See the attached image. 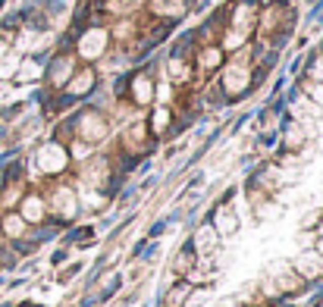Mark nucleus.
<instances>
[{
  "label": "nucleus",
  "mask_w": 323,
  "mask_h": 307,
  "mask_svg": "<svg viewBox=\"0 0 323 307\" xmlns=\"http://www.w3.org/2000/svg\"><path fill=\"white\" fill-rule=\"evenodd\" d=\"M295 266L301 269L304 276H317V273H323V257L320 254H301Z\"/></svg>",
  "instance_id": "nucleus-1"
},
{
  "label": "nucleus",
  "mask_w": 323,
  "mask_h": 307,
  "mask_svg": "<svg viewBox=\"0 0 323 307\" xmlns=\"http://www.w3.org/2000/svg\"><path fill=\"white\" fill-rule=\"evenodd\" d=\"M69 69H73V63H69V60H57V63H53V85H63V79H69Z\"/></svg>",
  "instance_id": "nucleus-2"
},
{
  "label": "nucleus",
  "mask_w": 323,
  "mask_h": 307,
  "mask_svg": "<svg viewBox=\"0 0 323 307\" xmlns=\"http://www.w3.org/2000/svg\"><path fill=\"white\" fill-rule=\"evenodd\" d=\"M41 157L47 160V169H60V160H63V151L60 148H44Z\"/></svg>",
  "instance_id": "nucleus-3"
},
{
  "label": "nucleus",
  "mask_w": 323,
  "mask_h": 307,
  "mask_svg": "<svg viewBox=\"0 0 323 307\" xmlns=\"http://www.w3.org/2000/svg\"><path fill=\"white\" fill-rule=\"evenodd\" d=\"M98 50H101V31H94V38L88 35V38L82 41V53H85V57H94Z\"/></svg>",
  "instance_id": "nucleus-4"
},
{
  "label": "nucleus",
  "mask_w": 323,
  "mask_h": 307,
  "mask_svg": "<svg viewBox=\"0 0 323 307\" xmlns=\"http://www.w3.org/2000/svg\"><path fill=\"white\" fill-rule=\"evenodd\" d=\"M188 292H191V285H179V288H173L170 298H167V304H170V307H179V304L185 301V295H188Z\"/></svg>",
  "instance_id": "nucleus-5"
},
{
  "label": "nucleus",
  "mask_w": 323,
  "mask_h": 307,
  "mask_svg": "<svg viewBox=\"0 0 323 307\" xmlns=\"http://www.w3.org/2000/svg\"><path fill=\"white\" fill-rule=\"evenodd\" d=\"M38 216H41V201L31 197V201H25V220H38Z\"/></svg>",
  "instance_id": "nucleus-6"
},
{
  "label": "nucleus",
  "mask_w": 323,
  "mask_h": 307,
  "mask_svg": "<svg viewBox=\"0 0 323 307\" xmlns=\"http://www.w3.org/2000/svg\"><path fill=\"white\" fill-rule=\"evenodd\" d=\"M135 97H138V100H151V85H148L145 79L135 82Z\"/></svg>",
  "instance_id": "nucleus-7"
},
{
  "label": "nucleus",
  "mask_w": 323,
  "mask_h": 307,
  "mask_svg": "<svg viewBox=\"0 0 323 307\" xmlns=\"http://www.w3.org/2000/svg\"><path fill=\"white\" fill-rule=\"evenodd\" d=\"M285 141H289L292 148H298V144L304 141V132H301V125H292V129H289V135H285Z\"/></svg>",
  "instance_id": "nucleus-8"
},
{
  "label": "nucleus",
  "mask_w": 323,
  "mask_h": 307,
  "mask_svg": "<svg viewBox=\"0 0 323 307\" xmlns=\"http://www.w3.org/2000/svg\"><path fill=\"white\" fill-rule=\"evenodd\" d=\"M210 242H213V232H210V229H201V232H198V248H201V251H210V248H213Z\"/></svg>",
  "instance_id": "nucleus-9"
},
{
  "label": "nucleus",
  "mask_w": 323,
  "mask_h": 307,
  "mask_svg": "<svg viewBox=\"0 0 323 307\" xmlns=\"http://www.w3.org/2000/svg\"><path fill=\"white\" fill-rule=\"evenodd\" d=\"M7 232H10V235H19V232H22V220H19V216H7Z\"/></svg>",
  "instance_id": "nucleus-10"
},
{
  "label": "nucleus",
  "mask_w": 323,
  "mask_h": 307,
  "mask_svg": "<svg viewBox=\"0 0 323 307\" xmlns=\"http://www.w3.org/2000/svg\"><path fill=\"white\" fill-rule=\"evenodd\" d=\"M220 229H223V232H232V229H236V216H232V213H223V216H220Z\"/></svg>",
  "instance_id": "nucleus-11"
},
{
  "label": "nucleus",
  "mask_w": 323,
  "mask_h": 307,
  "mask_svg": "<svg viewBox=\"0 0 323 307\" xmlns=\"http://www.w3.org/2000/svg\"><path fill=\"white\" fill-rule=\"evenodd\" d=\"M308 91H311V97H314V100H317V104L323 107V85H311Z\"/></svg>",
  "instance_id": "nucleus-12"
},
{
  "label": "nucleus",
  "mask_w": 323,
  "mask_h": 307,
  "mask_svg": "<svg viewBox=\"0 0 323 307\" xmlns=\"http://www.w3.org/2000/svg\"><path fill=\"white\" fill-rule=\"evenodd\" d=\"M311 76H314V79H317V82L323 85V60H317V63L311 66Z\"/></svg>",
  "instance_id": "nucleus-13"
},
{
  "label": "nucleus",
  "mask_w": 323,
  "mask_h": 307,
  "mask_svg": "<svg viewBox=\"0 0 323 307\" xmlns=\"http://www.w3.org/2000/svg\"><path fill=\"white\" fill-rule=\"evenodd\" d=\"M35 76H38V66H35V63H25V66H22V79H35Z\"/></svg>",
  "instance_id": "nucleus-14"
},
{
  "label": "nucleus",
  "mask_w": 323,
  "mask_h": 307,
  "mask_svg": "<svg viewBox=\"0 0 323 307\" xmlns=\"http://www.w3.org/2000/svg\"><path fill=\"white\" fill-rule=\"evenodd\" d=\"M10 97V85H0V100H7Z\"/></svg>",
  "instance_id": "nucleus-15"
},
{
  "label": "nucleus",
  "mask_w": 323,
  "mask_h": 307,
  "mask_svg": "<svg viewBox=\"0 0 323 307\" xmlns=\"http://www.w3.org/2000/svg\"><path fill=\"white\" fill-rule=\"evenodd\" d=\"M0 76H10V66H0Z\"/></svg>",
  "instance_id": "nucleus-16"
},
{
  "label": "nucleus",
  "mask_w": 323,
  "mask_h": 307,
  "mask_svg": "<svg viewBox=\"0 0 323 307\" xmlns=\"http://www.w3.org/2000/svg\"><path fill=\"white\" fill-rule=\"evenodd\" d=\"M0 53H4V44H0Z\"/></svg>",
  "instance_id": "nucleus-17"
}]
</instances>
